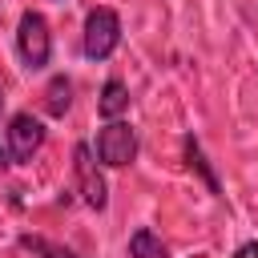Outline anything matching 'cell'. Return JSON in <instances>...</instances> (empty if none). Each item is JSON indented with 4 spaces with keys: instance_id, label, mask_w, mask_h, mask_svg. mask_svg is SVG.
Segmentation results:
<instances>
[{
    "instance_id": "obj_1",
    "label": "cell",
    "mask_w": 258,
    "mask_h": 258,
    "mask_svg": "<svg viewBox=\"0 0 258 258\" xmlns=\"http://www.w3.org/2000/svg\"><path fill=\"white\" fill-rule=\"evenodd\" d=\"M16 56L28 73H40L48 69L52 60V28L44 20V12L36 8H24L20 12V24H16Z\"/></svg>"
},
{
    "instance_id": "obj_2",
    "label": "cell",
    "mask_w": 258,
    "mask_h": 258,
    "mask_svg": "<svg viewBox=\"0 0 258 258\" xmlns=\"http://www.w3.org/2000/svg\"><path fill=\"white\" fill-rule=\"evenodd\" d=\"M117 48H121V16H117V8H109V4L89 8L85 32H81V52L89 60H109Z\"/></svg>"
},
{
    "instance_id": "obj_3",
    "label": "cell",
    "mask_w": 258,
    "mask_h": 258,
    "mask_svg": "<svg viewBox=\"0 0 258 258\" xmlns=\"http://www.w3.org/2000/svg\"><path fill=\"white\" fill-rule=\"evenodd\" d=\"M73 181H77V194H81V202L89 210L101 214L109 206V181H105L101 161H97V153H93L89 141H77L73 145Z\"/></svg>"
},
{
    "instance_id": "obj_4",
    "label": "cell",
    "mask_w": 258,
    "mask_h": 258,
    "mask_svg": "<svg viewBox=\"0 0 258 258\" xmlns=\"http://www.w3.org/2000/svg\"><path fill=\"white\" fill-rule=\"evenodd\" d=\"M137 129L129 125V121H105L101 129H97V141H93V153H97V161L101 165H109V169H125V165H133L137 161Z\"/></svg>"
},
{
    "instance_id": "obj_5",
    "label": "cell",
    "mask_w": 258,
    "mask_h": 258,
    "mask_svg": "<svg viewBox=\"0 0 258 258\" xmlns=\"http://www.w3.org/2000/svg\"><path fill=\"white\" fill-rule=\"evenodd\" d=\"M4 145L12 153V165H28L44 145V121L32 113H12L8 129H4Z\"/></svg>"
},
{
    "instance_id": "obj_6",
    "label": "cell",
    "mask_w": 258,
    "mask_h": 258,
    "mask_svg": "<svg viewBox=\"0 0 258 258\" xmlns=\"http://www.w3.org/2000/svg\"><path fill=\"white\" fill-rule=\"evenodd\" d=\"M181 157H185V165L206 181V189H210L214 198H222V181H218V173H214V165H210V157L202 153V141H198L194 133H185V137H181Z\"/></svg>"
},
{
    "instance_id": "obj_7",
    "label": "cell",
    "mask_w": 258,
    "mask_h": 258,
    "mask_svg": "<svg viewBox=\"0 0 258 258\" xmlns=\"http://www.w3.org/2000/svg\"><path fill=\"white\" fill-rule=\"evenodd\" d=\"M97 113L105 121H121V113H129V85L121 77H109L97 93Z\"/></svg>"
},
{
    "instance_id": "obj_8",
    "label": "cell",
    "mask_w": 258,
    "mask_h": 258,
    "mask_svg": "<svg viewBox=\"0 0 258 258\" xmlns=\"http://www.w3.org/2000/svg\"><path fill=\"white\" fill-rule=\"evenodd\" d=\"M40 109H44L48 117H64V113L73 109V81H69L64 73H52V77H48V85H44V93H40Z\"/></svg>"
},
{
    "instance_id": "obj_9",
    "label": "cell",
    "mask_w": 258,
    "mask_h": 258,
    "mask_svg": "<svg viewBox=\"0 0 258 258\" xmlns=\"http://www.w3.org/2000/svg\"><path fill=\"white\" fill-rule=\"evenodd\" d=\"M125 254H129V258H169L165 242H161V238H157V230H149V226H137V230L129 234Z\"/></svg>"
},
{
    "instance_id": "obj_10",
    "label": "cell",
    "mask_w": 258,
    "mask_h": 258,
    "mask_svg": "<svg viewBox=\"0 0 258 258\" xmlns=\"http://www.w3.org/2000/svg\"><path fill=\"white\" fill-rule=\"evenodd\" d=\"M16 242H20V250H28V254H36V258H85V254L52 242V238H44V234H20Z\"/></svg>"
},
{
    "instance_id": "obj_11",
    "label": "cell",
    "mask_w": 258,
    "mask_h": 258,
    "mask_svg": "<svg viewBox=\"0 0 258 258\" xmlns=\"http://www.w3.org/2000/svg\"><path fill=\"white\" fill-rule=\"evenodd\" d=\"M234 258H258V242H242V246L234 250Z\"/></svg>"
},
{
    "instance_id": "obj_12",
    "label": "cell",
    "mask_w": 258,
    "mask_h": 258,
    "mask_svg": "<svg viewBox=\"0 0 258 258\" xmlns=\"http://www.w3.org/2000/svg\"><path fill=\"white\" fill-rule=\"evenodd\" d=\"M12 165V153H8V145H0V169H8Z\"/></svg>"
},
{
    "instance_id": "obj_13",
    "label": "cell",
    "mask_w": 258,
    "mask_h": 258,
    "mask_svg": "<svg viewBox=\"0 0 258 258\" xmlns=\"http://www.w3.org/2000/svg\"><path fill=\"white\" fill-rule=\"evenodd\" d=\"M0 113H4V93H0Z\"/></svg>"
}]
</instances>
